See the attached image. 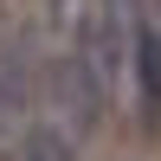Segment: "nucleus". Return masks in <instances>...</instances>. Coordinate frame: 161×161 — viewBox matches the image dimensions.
Listing matches in <instances>:
<instances>
[{"label": "nucleus", "instance_id": "1", "mask_svg": "<svg viewBox=\"0 0 161 161\" xmlns=\"http://www.w3.org/2000/svg\"><path fill=\"white\" fill-rule=\"evenodd\" d=\"M136 97H142V116L148 123H161V26L155 19H142V32H136Z\"/></svg>", "mask_w": 161, "mask_h": 161}, {"label": "nucleus", "instance_id": "2", "mask_svg": "<svg viewBox=\"0 0 161 161\" xmlns=\"http://www.w3.org/2000/svg\"><path fill=\"white\" fill-rule=\"evenodd\" d=\"M13 161H71V136L64 129H26V142H19Z\"/></svg>", "mask_w": 161, "mask_h": 161}]
</instances>
